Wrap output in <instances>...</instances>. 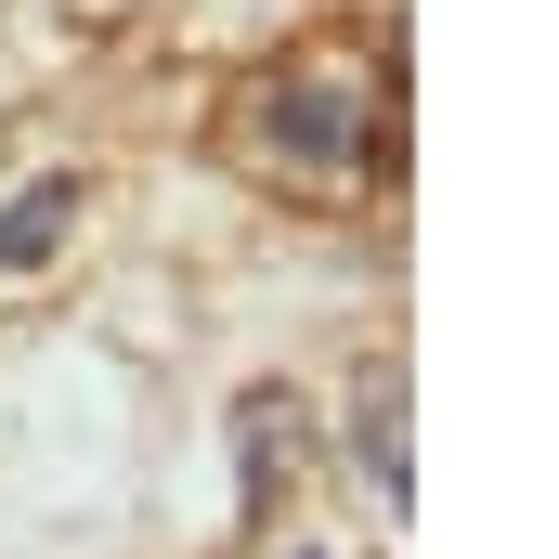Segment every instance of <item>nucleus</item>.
<instances>
[{"label": "nucleus", "mask_w": 559, "mask_h": 559, "mask_svg": "<svg viewBox=\"0 0 559 559\" xmlns=\"http://www.w3.org/2000/svg\"><path fill=\"white\" fill-rule=\"evenodd\" d=\"M261 143H274V169H299V182H378L391 118L365 105V79H338V66H286L274 92H261Z\"/></svg>", "instance_id": "1"}, {"label": "nucleus", "mask_w": 559, "mask_h": 559, "mask_svg": "<svg viewBox=\"0 0 559 559\" xmlns=\"http://www.w3.org/2000/svg\"><path fill=\"white\" fill-rule=\"evenodd\" d=\"M299 495V404H248V508H286Z\"/></svg>", "instance_id": "2"}, {"label": "nucleus", "mask_w": 559, "mask_h": 559, "mask_svg": "<svg viewBox=\"0 0 559 559\" xmlns=\"http://www.w3.org/2000/svg\"><path fill=\"white\" fill-rule=\"evenodd\" d=\"M66 222H79V182H26L13 209H0V261L26 274V261H52L66 248Z\"/></svg>", "instance_id": "3"}]
</instances>
